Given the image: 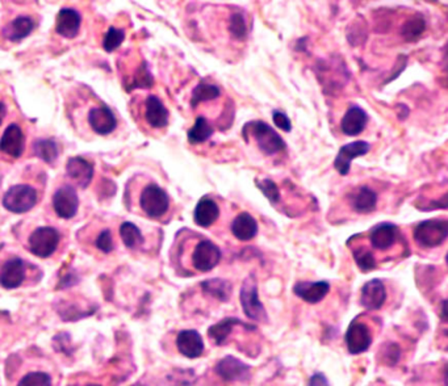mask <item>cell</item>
Returning <instances> with one entry per match:
<instances>
[{"label": "cell", "mask_w": 448, "mask_h": 386, "mask_svg": "<svg viewBox=\"0 0 448 386\" xmlns=\"http://www.w3.org/2000/svg\"><path fill=\"white\" fill-rule=\"evenodd\" d=\"M221 260V250L213 242L204 239L200 241L192 254V264L200 272H208L214 268Z\"/></svg>", "instance_id": "ba28073f"}, {"label": "cell", "mask_w": 448, "mask_h": 386, "mask_svg": "<svg viewBox=\"0 0 448 386\" xmlns=\"http://www.w3.org/2000/svg\"><path fill=\"white\" fill-rule=\"evenodd\" d=\"M426 31V20L425 17L419 13L417 15H413L412 17L406 19L405 23L402 24L401 31V37L408 41V42H414L417 41L421 35H424V32Z\"/></svg>", "instance_id": "4316f807"}, {"label": "cell", "mask_w": 448, "mask_h": 386, "mask_svg": "<svg viewBox=\"0 0 448 386\" xmlns=\"http://www.w3.org/2000/svg\"><path fill=\"white\" fill-rule=\"evenodd\" d=\"M309 386H330V384H329V381H328V378L325 377V375H322V373H316V375H313L310 377Z\"/></svg>", "instance_id": "60d3db41"}, {"label": "cell", "mask_w": 448, "mask_h": 386, "mask_svg": "<svg viewBox=\"0 0 448 386\" xmlns=\"http://www.w3.org/2000/svg\"><path fill=\"white\" fill-rule=\"evenodd\" d=\"M35 22L31 16H17L15 20L7 24L3 29V35L12 42H19L33 32Z\"/></svg>", "instance_id": "d4e9b609"}, {"label": "cell", "mask_w": 448, "mask_h": 386, "mask_svg": "<svg viewBox=\"0 0 448 386\" xmlns=\"http://www.w3.org/2000/svg\"><path fill=\"white\" fill-rule=\"evenodd\" d=\"M25 147V136L17 124L8 125L0 138V152L12 158H20Z\"/></svg>", "instance_id": "8fae6325"}, {"label": "cell", "mask_w": 448, "mask_h": 386, "mask_svg": "<svg viewBox=\"0 0 448 386\" xmlns=\"http://www.w3.org/2000/svg\"><path fill=\"white\" fill-rule=\"evenodd\" d=\"M51 202H53V209L57 213L58 217L70 220L72 217H75L79 207L77 189L72 186H62L53 195Z\"/></svg>", "instance_id": "52a82bcc"}, {"label": "cell", "mask_w": 448, "mask_h": 386, "mask_svg": "<svg viewBox=\"0 0 448 386\" xmlns=\"http://www.w3.org/2000/svg\"><path fill=\"white\" fill-rule=\"evenodd\" d=\"M201 288L204 292L208 293L213 296L214 298L220 301H227L232 294V284L229 281L223 280V279H211L201 282Z\"/></svg>", "instance_id": "f1b7e54d"}, {"label": "cell", "mask_w": 448, "mask_h": 386, "mask_svg": "<svg viewBox=\"0 0 448 386\" xmlns=\"http://www.w3.org/2000/svg\"><path fill=\"white\" fill-rule=\"evenodd\" d=\"M25 280V266L20 257L7 260L0 272V284L6 289H16Z\"/></svg>", "instance_id": "ac0fdd59"}, {"label": "cell", "mask_w": 448, "mask_h": 386, "mask_svg": "<svg viewBox=\"0 0 448 386\" xmlns=\"http://www.w3.org/2000/svg\"><path fill=\"white\" fill-rule=\"evenodd\" d=\"M221 95L220 87L212 83L201 82L195 87L192 97H191V106H198L204 102H211L217 99Z\"/></svg>", "instance_id": "f546056e"}, {"label": "cell", "mask_w": 448, "mask_h": 386, "mask_svg": "<svg viewBox=\"0 0 448 386\" xmlns=\"http://www.w3.org/2000/svg\"><path fill=\"white\" fill-rule=\"evenodd\" d=\"M17 386H51V378L44 372H33L24 376Z\"/></svg>", "instance_id": "74e56055"}, {"label": "cell", "mask_w": 448, "mask_h": 386, "mask_svg": "<svg viewBox=\"0 0 448 386\" xmlns=\"http://www.w3.org/2000/svg\"><path fill=\"white\" fill-rule=\"evenodd\" d=\"M35 155L45 163H53L58 158V146L53 140H37L33 145Z\"/></svg>", "instance_id": "1f68e13d"}, {"label": "cell", "mask_w": 448, "mask_h": 386, "mask_svg": "<svg viewBox=\"0 0 448 386\" xmlns=\"http://www.w3.org/2000/svg\"><path fill=\"white\" fill-rule=\"evenodd\" d=\"M243 130L245 131L248 130V133L257 142L260 152L266 155H273L276 152H283L287 147L285 140L264 121L248 122Z\"/></svg>", "instance_id": "6da1fadb"}, {"label": "cell", "mask_w": 448, "mask_h": 386, "mask_svg": "<svg viewBox=\"0 0 448 386\" xmlns=\"http://www.w3.org/2000/svg\"><path fill=\"white\" fill-rule=\"evenodd\" d=\"M368 122V115L366 111L360 106H353L349 108V111L344 113L342 121H341V129L343 134L349 137L359 136L367 127Z\"/></svg>", "instance_id": "7402d4cb"}, {"label": "cell", "mask_w": 448, "mask_h": 386, "mask_svg": "<svg viewBox=\"0 0 448 386\" xmlns=\"http://www.w3.org/2000/svg\"><path fill=\"white\" fill-rule=\"evenodd\" d=\"M140 207L150 218H161L170 208V198L163 188L149 184L142 191Z\"/></svg>", "instance_id": "277c9868"}, {"label": "cell", "mask_w": 448, "mask_h": 386, "mask_svg": "<svg viewBox=\"0 0 448 386\" xmlns=\"http://www.w3.org/2000/svg\"><path fill=\"white\" fill-rule=\"evenodd\" d=\"M229 32L237 40H243L248 35V25L242 13L236 12L229 19Z\"/></svg>", "instance_id": "e575fe53"}, {"label": "cell", "mask_w": 448, "mask_h": 386, "mask_svg": "<svg viewBox=\"0 0 448 386\" xmlns=\"http://www.w3.org/2000/svg\"><path fill=\"white\" fill-rule=\"evenodd\" d=\"M399 227L390 223H378L369 232V242L374 248L384 251L393 246L399 238Z\"/></svg>", "instance_id": "2e32d148"}, {"label": "cell", "mask_w": 448, "mask_h": 386, "mask_svg": "<svg viewBox=\"0 0 448 386\" xmlns=\"http://www.w3.org/2000/svg\"><path fill=\"white\" fill-rule=\"evenodd\" d=\"M230 229L237 239L245 242L258 234V223L250 213L242 211L234 218Z\"/></svg>", "instance_id": "484cf974"}, {"label": "cell", "mask_w": 448, "mask_h": 386, "mask_svg": "<svg viewBox=\"0 0 448 386\" xmlns=\"http://www.w3.org/2000/svg\"><path fill=\"white\" fill-rule=\"evenodd\" d=\"M330 291V284L328 281H300L294 287V292L297 297L304 300L307 304H319Z\"/></svg>", "instance_id": "9a60e30c"}, {"label": "cell", "mask_w": 448, "mask_h": 386, "mask_svg": "<svg viewBox=\"0 0 448 386\" xmlns=\"http://www.w3.org/2000/svg\"><path fill=\"white\" fill-rule=\"evenodd\" d=\"M346 344L349 352L353 355H359L366 352L372 344V335L369 328L365 323L354 321L346 332Z\"/></svg>", "instance_id": "30bf717a"}, {"label": "cell", "mask_w": 448, "mask_h": 386, "mask_svg": "<svg viewBox=\"0 0 448 386\" xmlns=\"http://www.w3.org/2000/svg\"><path fill=\"white\" fill-rule=\"evenodd\" d=\"M58 230L50 226L37 227L29 236V250L38 257H51L59 245Z\"/></svg>", "instance_id": "5b68a950"}, {"label": "cell", "mask_w": 448, "mask_h": 386, "mask_svg": "<svg viewBox=\"0 0 448 386\" xmlns=\"http://www.w3.org/2000/svg\"><path fill=\"white\" fill-rule=\"evenodd\" d=\"M120 236L128 248H136L143 243L141 230L131 223H124L120 226Z\"/></svg>", "instance_id": "d6a6232c"}, {"label": "cell", "mask_w": 448, "mask_h": 386, "mask_svg": "<svg viewBox=\"0 0 448 386\" xmlns=\"http://www.w3.org/2000/svg\"><path fill=\"white\" fill-rule=\"evenodd\" d=\"M371 145L366 140H356L342 146L338 152V155L334 161V168L339 172V175L346 176L350 172L351 161L359 156L366 155L369 152Z\"/></svg>", "instance_id": "9c48e42d"}, {"label": "cell", "mask_w": 448, "mask_h": 386, "mask_svg": "<svg viewBox=\"0 0 448 386\" xmlns=\"http://www.w3.org/2000/svg\"><path fill=\"white\" fill-rule=\"evenodd\" d=\"M88 124L95 133L100 136L111 134L118 127L113 112L106 106H96L90 111Z\"/></svg>", "instance_id": "4fadbf2b"}, {"label": "cell", "mask_w": 448, "mask_h": 386, "mask_svg": "<svg viewBox=\"0 0 448 386\" xmlns=\"http://www.w3.org/2000/svg\"><path fill=\"white\" fill-rule=\"evenodd\" d=\"M257 186L262 191V193L267 198L271 204H276L280 200V191L278 184L271 179H262L257 180Z\"/></svg>", "instance_id": "8d00e7d4"}, {"label": "cell", "mask_w": 448, "mask_h": 386, "mask_svg": "<svg viewBox=\"0 0 448 386\" xmlns=\"http://www.w3.org/2000/svg\"><path fill=\"white\" fill-rule=\"evenodd\" d=\"M353 255H354L358 267L363 272H369V271L376 268V260L369 250L363 248V247H355L353 250Z\"/></svg>", "instance_id": "836d02e7"}, {"label": "cell", "mask_w": 448, "mask_h": 386, "mask_svg": "<svg viewBox=\"0 0 448 386\" xmlns=\"http://www.w3.org/2000/svg\"><path fill=\"white\" fill-rule=\"evenodd\" d=\"M218 217H220V208L217 202L208 196L201 198L193 211L195 223L199 225L200 227H209L218 220Z\"/></svg>", "instance_id": "cb8c5ba5"}, {"label": "cell", "mask_w": 448, "mask_h": 386, "mask_svg": "<svg viewBox=\"0 0 448 386\" xmlns=\"http://www.w3.org/2000/svg\"><path fill=\"white\" fill-rule=\"evenodd\" d=\"M415 242L425 248L440 246L448 236L447 220H426L413 230Z\"/></svg>", "instance_id": "7a4b0ae2"}, {"label": "cell", "mask_w": 448, "mask_h": 386, "mask_svg": "<svg viewBox=\"0 0 448 386\" xmlns=\"http://www.w3.org/2000/svg\"><path fill=\"white\" fill-rule=\"evenodd\" d=\"M37 192L28 184L12 186L3 196V207L15 214L32 211L37 204Z\"/></svg>", "instance_id": "3957f363"}, {"label": "cell", "mask_w": 448, "mask_h": 386, "mask_svg": "<svg viewBox=\"0 0 448 386\" xmlns=\"http://www.w3.org/2000/svg\"><path fill=\"white\" fill-rule=\"evenodd\" d=\"M168 109L162 100L154 95H150L145 103V118L147 124L154 129H163L168 125Z\"/></svg>", "instance_id": "ffe728a7"}, {"label": "cell", "mask_w": 448, "mask_h": 386, "mask_svg": "<svg viewBox=\"0 0 448 386\" xmlns=\"http://www.w3.org/2000/svg\"><path fill=\"white\" fill-rule=\"evenodd\" d=\"M239 297H241V304L243 307V312L250 319H254L258 322L267 319L264 306L260 303L259 296H258L257 282L253 278H248L243 282Z\"/></svg>", "instance_id": "8992f818"}, {"label": "cell", "mask_w": 448, "mask_h": 386, "mask_svg": "<svg viewBox=\"0 0 448 386\" xmlns=\"http://www.w3.org/2000/svg\"><path fill=\"white\" fill-rule=\"evenodd\" d=\"M272 120L273 124L279 129H282L283 131H291L292 130V122L289 118L284 113L283 111H273L272 112Z\"/></svg>", "instance_id": "ab89813d"}, {"label": "cell", "mask_w": 448, "mask_h": 386, "mask_svg": "<svg viewBox=\"0 0 448 386\" xmlns=\"http://www.w3.org/2000/svg\"><path fill=\"white\" fill-rule=\"evenodd\" d=\"M96 247L104 252V254H109L113 250V238L111 234L109 229H104L100 234L97 235L96 242H95Z\"/></svg>", "instance_id": "f35d334b"}, {"label": "cell", "mask_w": 448, "mask_h": 386, "mask_svg": "<svg viewBox=\"0 0 448 386\" xmlns=\"http://www.w3.org/2000/svg\"><path fill=\"white\" fill-rule=\"evenodd\" d=\"M6 115H7V108L4 106V103H1V102H0V125H1V122L4 121Z\"/></svg>", "instance_id": "b9f144b4"}, {"label": "cell", "mask_w": 448, "mask_h": 386, "mask_svg": "<svg viewBox=\"0 0 448 386\" xmlns=\"http://www.w3.org/2000/svg\"><path fill=\"white\" fill-rule=\"evenodd\" d=\"M66 174L81 188H87L94 177V166L82 156H74L67 161Z\"/></svg>", "instance_id": "7c38bea8"}, {"label": "cell", "mask_w": 448, "mask_h": 386, "mask_svg": "<svg viewBox=\"0 0 448 386\" xmlns=\"http://www.w3.org/2000/svg\"><path fill=\"white\" fill-rule=\"evenodd\" d=\"M387 300V291L383 281L371 280L362 288L360 303L368 310H378Z\"/></svg>", "instance_id": "44dd1931"}, {"label": "cell", "mask_w": 448, "mask_h": 386, "mask_svg": "<svg viewBox=\"0 0 448 386\" xmlns=\"http://www.w3.org/2000/svg\"><path fill=\"white\" fill-rule=\"evenodd\" d=\"M82 24V17L79 12L74 8H62L57 15L56 20V32L65 38H75Z\"/></svg>", "instance_id": "e0dca14e"}, {"label": "cell", "mask_w": 448, "mask_h": 386, "mask_svg": "<svg viewBox=\"0 0 448 386\" xmlns=\"http://www.w3.org/2000/svg\"><path fill=\"white\" fill-rule=\"evenodd\" d=\"M351 208L356 213L368 214L376 209L378 205V193L369 187H359L349 196Z\"/></svg>", "instance_id": "603a6c76"}, {"label": "cell", "mask_w": 448, "mask_h": 386, "mask_svg": "<svg viewBox=\"0 0 448 386\" xmlns=\"http://www.w3.org/2000/svg\"><path fill=\"white\" fill-rule=\"evenodd\" d=\"M124 40H125V31L111 26L103 40V47L108 53H112L124 42Z\"/></svg>", "instance_id": "d590c367"}, {"label": "cell", "mask_w": 448, "mask_h": 386, "mask_svg": "<svg viewBox=\"0 0 448 386\" xmlns=\"http://www.w3.org/2000/svg\"><path fill=\"white\" fill-rule=\"evenodd\" d=\"M214 133L212 124L202 116L196 118L193 127L189 130V140L191 143H202L209 140Z\"/></svg>", "instance_id": "4dcf8cb0"}, {"label": "cell", "mask_w": 448, "mask_h": 386, "mask_svg": "<svg viewBox=\"0 0 448 386\" xmlns=\"http://www.w3.org/2000/svg\"><path fill=\"white\" fill-rule=\"evenodd\" d=\"M216 372L225 381H245L250 377V367L234 356H226L217 364Z\"/></svg>", "instance_id": "5bb4252c"}, {"label": "cell", "mask_w": 448, "mask_h": 386, "mask_svg": "<svg viewBox=\"0 0 448 386\" xmlns=\"http://www.w3.org/2000/svg\"><path fill=\"white\" fill-rule=\"evenodd\" d=\"M237 325L243 326V322L237 318H225L221 322L213 325L212 328L208 330V335L217 346H223L227 339V337L230 335L232 330Z\"/></svg>", "instance_id": "83f0119b"}, {"label": "cell", "mask_w": 448, "mask_h": 386, "mask_svg": "<svg viewBox=\"0 0 448 386\" xmlns=\"http://www.w3.org/2000/svg\"><path fill=\"white\" fill-rule=\"evenodd\" d=\"M177 347L182 355L189 359L200 357L204 351V341L195 330H183L177 334Z\"/></svg>", "instance_id": "d6986e66"}]
</instances>
